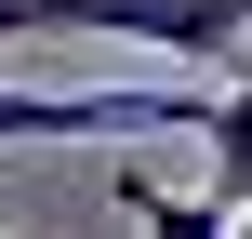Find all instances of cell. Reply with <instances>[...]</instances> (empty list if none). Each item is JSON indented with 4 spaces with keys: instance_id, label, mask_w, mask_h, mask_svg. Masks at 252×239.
I'll return each mask as SVG.
<instances>
[{
    "instance_id": "cell-2",
    "label": "cell",
    "mask_w": 252,
    "mask_h": 239,
    "mask_svg": "<svg viewBox=\"0 0 252 239\" xmlns=\"http://www.w3.org/2000/svg\"><path fill=\"white\" fill-rule=\"evenodd\" d=\"M199 160H213V186H199V200L239 226V213H252V67L213 93V106H199Z\"/></svg>"
},
{
    "instance_id": "cell-1",
    "label": "cell",
    "mask_w": 252,
    "mask_h": 239,
    "mask_svg": "<svg viewBox=\"0 0 252 239\" xmlns=\"http://www.w3.org/2000/svg\"><path fill=\"white\" fill-rule=\"evenodd\" d=\"M213 93H13L0 80V146H120L146 120H199Z\"/></svg>"
}]
</instances>
